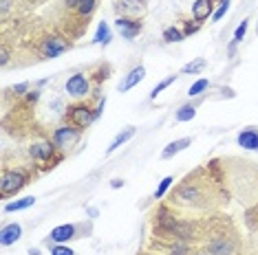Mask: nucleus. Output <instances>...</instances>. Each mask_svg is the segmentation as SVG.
<instances>
[{"mask_svg": "<svg viewBox=\"0 0 258 255\" xmlns=\"http://www.w3.org/2000/svg\"><path fill=\"white\" fill-rule=\"evenodd\" d=\"M27 183V176L22 172H4L2 180H0V194L2 196H11L18 189H22V185Z\"/></svg>", "mask_w": 258, "mask_h": 255, "instance_id": "1", "label": "nucleus"}, {"mask_svg": "<svg viewBox=\"0 0 258 255\" xmlns=\"http://www.w3.org/2000/svg\"><path fill=\"white\" fill-rule=\"evenodd\" d=\"M66 119H69L71 126H75L78 130H82V128L90 126V121L95 119V112H90V108H86V106H73V108H69Z\"/></svg>", "mask_w": 258, "mask_h": 255, "instance_id": "2", "label": "nucleus"}, {"mask_svg": "<svg viewBox=\"0 0 258 255\" xmlns=\"http://www.w3.org/2000/svg\"><path fill=\"white\" fill-rule=\"evenodd\" d=\"M115 26L126 40H133L142 33V22L139 20H133V18H126V16H119L115 20Z\"/></svg>", "mask_w": 258, "mask_h": 255, "instance_id": "3", "label": "nucleus"}, {"mask_svg": "<svg viewBox=\"0 0 258 255\" xmlns=\"http://www.w3.org/2000/svg\"><path fill=\"white\" fill-rule=\"evenodd\" d=\"M66 93L71 97H86L88 95V79L82 75V73H75L66 79Z\"/></svg>", "mask_w": 258, "mask_h": 255, "instance_id": "4", "label": "nucleus"}, {"mask_svg": "<svg viewBox=\"0 0 258 255\" xmlns=\"http://www.w3.org/2000/svg\"><path fill=\"white\" fill-rule=\"evenodd\" d=\"M80 136V130L75 126H64V128H57L56 132H53V141H56V145H60V148H66V145L75 143Z\"/></svg>", "mask_w": 258, "mask_h": 255, "instance_id": "5", "label": "nucleus"}, {"mask_svg": "<svg viewBox=\"0 0 258 255\" xmlns=\"http://www.w3.org/2000/svg\"><path fill=\"white\" fill-rule=\"evenodd\" d=\"M69 47L71 44L64 42L62 38H49V40H44V44H42V55L53 60V57H57L60 53H64Z\"/></svg>", "mask_w": 258, "mask_h": 255, "instance_id": "6", "label": "nucleus"}, {"mask_svg": "<svg viewBox=\"0 0 258 255\" xmlns=\"http://www.w3.org/2000/svg\"><path fill=\"white\" fill-rule=\"evenodd\" d=\"M20 235H22V227L20 225H7V227H2V231H0V244L2 247H9V244H16L18 240H20Z\"/></svg>", "mask_w": 258, "mask_h": 255, "instance_id": "7", "label": "nucleus"}, {"mask_svg": "<svg viewBox=\"0 0 258 255\" xmlns=\"http://www.w3.org/2000/svg\"><path fill=\"white\" fill-rule=\"evenodd\" d=\"M143 77H146V68H143V66L133 68V71H130L128 75H126V79L119 84V90H121V93H128V90L133 88V86H137L139 81L143 79Z\"/></svg>", "mask_w": 258, "mask_h": 255, "instance_id": "8", "label": "nucleus"}, {"mask_svg": "<svg viewBox=\"0 0 258 255\" xmlns=\"http://www.w3.org/2000/svg\"><path fill=\"white\" fill-rule=\"evenodd\" d=\"M238 145L245 150H256L258 152V130L256 128H245L238 134Z\"/></svg>", "mask_w": 258, "mask_h": 255, "instance_id": "9", "label": "nucleus"}, {"mask_svg": "<svg viewBox=\"0 0 258 255\" xmlns=\"http://www.w3.org/2000/svg\"><path fill=\"white\" fill-rule=\"evenodd\" d=\"M117 11L124 16V13H133V16H142L146 11L142 0H117Z\"/></svg>", "mask_w": 258, "mask_h": 255, "instance_id": "10", "label": "nucleus"}, {"mask_svg": "<svg viewBox=\"0 0 258 255\" xmlns=\"http://www.w3.org/2000/svg\"><path fill=\"white\" fill-rule=\"evenodd\" d=\"M212 9H214V2L212 0H197V2L192 4V16L197 22H203L205 18H210Z\"/></svg>", "mask_w": 258, "mask_h": 255, "instance_id": "11", "label": "nucleus"}, {"mask_svg": "<svg viewBox=\"0 0 258 255\" xmlns=\"http://www.w3.org/2000/svg\"><path fill=\"white\" fill-rule=\"evenodd\" d=\"M29 154L35 161H51L53 156V145L51 143H35L29 148Z\"/></svg>", "mask_w": 258, "mask_h": 255, "instance_id": "12", "label": "nucleus"}, {"mask_svg": "<svg viewBox=\"0 0 258 255\" xmlns=\"http://www.w3.org/2000/svg\"><path fill=\"white\" fill-rule=\"evenodd\" d=\"M73 235H75V227L73 225H60V227H56V229L51 231V240L53 242H57V244L69 242Z\"/></svg>", "mask_w": 258, "mask_h": 255, "instance_id": "13", "label": "nucleus"}, {"mask_svg": "<svg viewBox=\"0 0 258 255\" xmlns=\"http://www.w3.org/2000/svg\"><path fill=\"white\" fill-rule=\"evenodd\" d=\"M190 143H192V139H190V136H185V139H179V141H172V143L166 145V150L161 152V156H164V158H172L174 154H179L181 150L188 148Z\"/></svg>", "mask_w": 258, "mask_h": 255, "instance_id": "14", "label": "nucleus"}, {"mask_svg": "<svg viewBox=\"0 0 258 255\" xmlns=\"http://www.w3.org/2000/svg\"><path fill=\"white\" fill-rule=\"evenodd\" d=\"M133 136H135V128H126L124 132H119V134H117L115 139H113V143L108 145L106 154H113V152H115L117 148H121V145H124V143H126V141H128V139H133Z\"/></svg>", "mask_w": 258, "mask_h": 255, "instance_id": "15", "label": "nucleus"}, {"mask_svg": "<svg viewBox=\"0 0 258 255\" xmlns=\"http://www.w3.org/2000/svg\"><path fill=\"white\" fill-rule=\"evenodd\" d=\"M33 203H35L33 196H27V198H20V200H13V203H7V204H4V211H7V213L22 211V209H29Z\"/></svg>", "mask_w": 258, "mask_h": 255, "instance_id": "16", "label": "nucleus"}, {"mask_svg": "<svg viewBox=\"0 0 258 255\" xmlns=\"http://www.w3.org/2000/svg\"><path fill=\"white\" fill-rule=\"evenodd\" d=\"M194 115H197V108H194L192 103H185V106H181L179 110H176L174 119L179 121V124H183V121H192Z\"/></svg>", "mask_w": 258, "mask_h": 255, "instance_id": "17", "label": "nucleus"}, {"mask_svg": "<svg viewBox=\"0 0 258 255\" xmlns=\"http://www.w3.org/2000/svg\"><path fill=\"white\" fill-rule=\"evenodd\" d=\"M93 42H97V44H108V42H111V26H108L106 22H99L97 33H95Z\"/></svg>", "mask_w": 258, "mask_h": 255, "instance_id": "18", "label": "nucleus"}, {"mask_svg": "<svg viewBox=\"0 0 258 255\" xmlns=\"http://www.w3.org/2000/svg\"><path fill=\"white\" fill-rule=\"evenodd\" d=\"M203 68H205V60H203V57H199V60L185 64V66L181 68V73H183V75H197V73H201Z\"/></svg>", "mask_w": 258, "mask_h": 255, "instance_id": "19", "label": "nucleus"}, {"mask_svg": "<svg viewBox=\"0 0 258 255\" xmlns=\"http://www.w3.org/2000/svg\"><path fill=\"white\" fill-rule=\"evenodd\" d=\"M229 251H232V247H229L225 240H219V242L210 244V253L212 255H229Z\"/></svg>", "mask_w": 258, "mask_h": 255, "instance_id": "20", "label": "nucleus"}, {"mask_svg": "<svg viewBox=\"0 0 258 255\" xmlns=\"http://www.w3.org/2000/svg\"><path fill=\"white\" fill-rule=\"evenodd\" d=\"M185 35H183V31H179L176 26H168V29L164 31V40L166 42H181Z\"/></svg>", "mask_w": 258, "mask_h": 255, "instance_id": "21", "label": "nucleus"}, {"mask_svg": "<svg viewBox=\"0 0 258 255\" xmlns=\"http://www.w3.org/2000/svg\"><path fill=\"white\" fill-rule=\"evenodd\" d=\"M207 86H210V81H207V79H199V81H194V84L190 86L188 95H190V97H197V95H201L203 90L207 88Z\"/></svg>", "mask_w": 258, "mask_h": 255, "instance_id": "22", "label": "nucleus"}, {"mask_svg": "<svg viewBox=\"0 0 258 255\" xmlns=\"http://www.w3.org/2000/svg\"><path fill=\"white\" fill-rule=\"evenodd\" d=\"M95 2H97V0H80V2H78L80 16H90L93 9H95Z\"/></svg>", "mask_w": 258, "mask_h": 255, "instance_id": "23", "label": "nucleus"}, {"mask_svg": "<svg viewBox=\"0 0 258 255\" xmlns=\"http://www.w3.org/2000/svg\"><path fill=\"white\" fill-rule=\"evenodd\" d=\"M197 196H199V189L192 187V185H183L179 189V198H183V200H194Z\"/></svg>", "mask_w": 258, "mask_h": 255, "instance_id": "24", "label": "nucleus"}, {"mask_svg": "<svg viewBox=\"0 0 258 255\" xmlns=\"http://www.w3.org/2000/svg\"><path fill=\"white\" fill-rule=\"evenodd\" d=\"M229 2H232V0H221V4H219V9H216V11H214V16H212V20H214V22H219L221 18H223L225 13H228V9H229Z\"/></svg>", "mask_w": 258, "mask_h": 255, "instance_id": "25", "label": "nucleus"}, {"mask_svg": "<svg viewBox=\"0 0 258 255\" xmlns=\"http://www.w3.org/2000/svg\"><path fill=\"white\" fill-rule=\"evenodd\" d=\"M174 79H176V77L172 75V77H168V79H164V81H161V84H157L155 88H152V93H150V99H157V95H159L161 90H166V88H168V86H170Z\"/></svg>", "mask_w": 258, "mask_h": 255, "instance_id": "26", "label": "nucleus"}, {"mask_svg": "<svg viewBox=\"0 0 258 255\" xmlns=\"http://www.w3.org/2000/svg\"><path fill=\"white\" fill-rule=\"evenodd\" d=\"M172 180H174L172 176H166V178L161 180V183H159V187H157V191H155V198H164V194L168 191V187L172 185Z\"/></svg>", "mask_w": 258, "mask_h": 255, "instance_id": "27", "label": "nucleus"}, {"mask_svg": "<svg viewBox=\"0 0 258 255\" xmlns=\"http://www.w3.org/2000/svg\"><path fill=\"white\" fill-rule=\"evenodd\" d=\"M245 33H247V20H243L241 25H238V29L234 31V40H232V42H234V44H238L243 38H245Z\"/></svg>", "mask_w": 258, "mask_h": 255, "instance_id": "28", "label": "nucleus"}, {"mask_svg": "<svg viewBox=\"0 0 258 255\" xmlns=\"http://www.w3.org/2000/svg\"><path fill=\"white\" fill-rule=\"evenodd\" d=\"M51 255H73V249L64 247V244H57V247L51 249Z\"/></svg>", "mask_w": 258, "mask_h": 255, "instance_id": "29", "label": "nucleus"}, {"mask_svg": "<svg viewBox=\"0 0 258 255\" xmlns=\"http://www.w3.org/2000/svg\"><path fill=\"white\" fill-rule=\"evenodd\" d=\"M170 253L172 255H185V253H188V244H183V242H181V244H172Z\"/></svg>", "mask_w": 258, "mask_h": 255, "instance_id": "30", "label": "nucleus"}, {"mask_svg": "<svg viewBox=\"0 0 258 255\" xmlns=\"http://www.w3.org/2000/svg\"><path fill=\"white\" fill-rule=\"evenodd\" d=\"M199 31V25H192V22H185V29H183V35H192Z\"/></svg>", "mask_w": 258, "mask_h": 255, "instance_id": "31", "label": "nucleus"}, {"mask_svg": "<svg viewBox=\"0 0 258 255\" xmlns=\"http://www.w3.org/2000/svg\"><path fill=\"white\" fill-rule=\"evenodd\" d=\"M27 88H29V84H27V81H25V84H18V86H13V93H16V95H25V90Z\"/></svg>", "mask_w": 258, "mask_h": 255, "instance_id": "32", "label": "nucleus"}, {"mask_svg": "<svg viewBox=\"0 0 258 255\" xmlns=\"http://www.w3.org/2000/svg\"><path fill=\"white\" fill-rule=\"evenodd\" d=\"M38 99H40V90H31V93H29V102L35 103Z\"/></svg>", "mask_w": 258, "mask_h": 255, "instance_id": "33", "label": "nucleus"}, {"mask_svg": "<svg viewBox=\"0 0 258 255\" xmlns=\"http://www.w3.org/2000/svg\"><path fill=\"white\" fill-rule=\"evenodd\" d=\"M121 185H124V180H119V178H115V180H111V187L113 189H119Z\"/></svg>", "mask_w": 258, "mask_h": 255, "instance_id": "34", "label": "nucleus"}, {"mask_svg": "<svg viewBox=\"0 0 258 255\" xmlns=\"http://www.w3.org/2000/svg\"><path fill=\"white\" fill-rule=\"evenodd\" d=\"M0 62H2V66L9 62V51H7V49H2V60H0Z\"/></svg>", "mask_w": 258, "mask_h": 255, "instance_id": "35", "label": "nucleus"}, {"mask_svg": "<svg viewBox=\"0 0 258 255\" xmlns=\"http://www.w3.org/2000/svg\"><path fill=\"white\" fill-rule=\"evenodd\" d=\"M78 2H80V0H66V7H75V9H78Z\"/></svg>", "mask_w": 258, "mask_h": 255, "instance_id": "36", "label": "nucleus"}]
</instances>
